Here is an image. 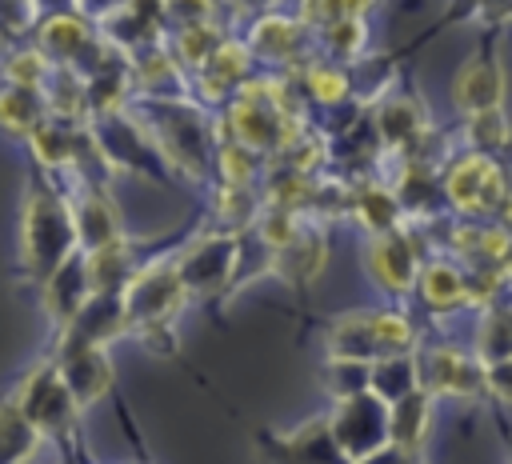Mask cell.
<instances>
[{
  "label": "cell",
  "mask_w": 512,
  "mask_h": 464,
  "mask_svg": "<svg viewBox=\"0 0 512 464\" xmlns=\"http://www.w3.org/2000/svg\"><path fill=\"white\" fill-rule=\"evenodd\" d=\"M368 272H372V280L380 284V288H388V292H408L416 280H420V264H416V248H412V240L408 236H400L396 228L392 232H380V236H372V244H368Z\"/></svg>",
  "instance_id": "obj_11"
},
{
  "label": "cell",
  "mask_w": 512,
  "mask_h": 464,
  "mask_svg": "<svg viewBox=\"0 0 512 464\" xmlns=\"http://www.w3.org/2000/svg\"><path fill=\"white\" fill-rule=\"evenodd\" d=\"M420 292H424L428 308H436V312H452V308H460V304L472 300L468 276L456 264H444V260L420 268Z\"/></svg>",
  "instance_id": "obj_19"
},
{
  "label": "cell",
  "mask_w": 512,
  "mask_h": 464,
  "mask_svg": "<svg viewBox=\"0 0 512 464\" xmlns=\"http://www.w3.org/2000/svg\"><path fill=\"white\" fill-rule=\"evenodd\" d=\"M40 436H44V432L20 412L16 400L0 404V464H24V460L36 452Z\"/></svg>",
  "instance_id": "obj_22"
},
{
  "label": "cell",
  "mask_w": 512,
  "mask_h": 464,
  "mask_svg": "<svg viewBox=\"0 0 512 464\" xmlns=\"http://www.w3.org/2000/svg\"><path fill=\"white\" fill-rule=\"evenodd\" d=\"M356 464H412V452L388 440L384 448H376L372 456H364V460H356Z\"/></svg>",
  "instance_id": "obj_34"
},
{
  "label": "cell",
  "mask_w": 512,
  "mask_h": 464,
  "mask_svg": "<svg viewBox=\"0 0 512 464\" xmlns=\"http://www.w3.org/2000/svg\"><path fill=\"white\" fill-rule=\"evenodd\" d=\"M372 124H376L380 144H384V148H396V152L412 148V144L428 132V116H424L420 100H416V96H404V92L384 96V100L376 104Z\"/></svg>",
  "instance_id": "obj_13"
},
{
  "label": "cell",
  "mask_w": 512,
  "mask_h": 464,
  "mask_svg": "<svg viewBox=\"0 0 512 464\" xmlns=\"http://www.w3.org/2000/svg\"><path fill=\"white\" fill-rule=\"evenodd\" d=\"M220 0H164V20L168 28H192V24H216Z\"/></svg>",
  "instance_id": "obj_31"
},
{
  "label": "cell",
  "mask_w": 512,
  "mask_h": 464,
  "mask_svg": "<svg viewBox=\"0 0 512 464\" xmlns=\"http://www.w3.org/2000/svg\"><path fill=\"white\" fill-rule=\"evenodd\" d=\"M236 256H240L236 236H204V240H196V244L176 260L188 296H192V292L224 288L228 276L236 272Z\"/></svg>",
  "instance_id": "obj_9"
},
{
  "label": "cell",
  "mask_w": 512,
  "mask_h": 464,
  "mask_svg": "<svg viewBox=\"0 0 512 464\" xmlns=\"http://www.w3.org/2000/svg\"><path fill=\"white\" fill-rule=\"evenodd\" d=\"M444 192L452 200L456 212L464 216H488L496 208L508 204V184H504V172L496 168V160H488L484 152H468L460 156L448 176H444Z\"/></svg>",
  "instance_id": "obj_4"
},
{
  "label": "cell",
  "mask_w": 512,
  "mask_h": 464,
  "mask_svg": "<svg viewBox=\"0 0 512 464\" xmlns=\"http://www.w3.org/2000/svg\"><path fill=\"white\" fill-rule=\"evenodd\" d=\"M48 100L40 88H20V84H0V124L8 132L32 136V128H40L48 120Z\"/></svg>",
  "instance_id": "obj_18"
},
{
  "label": "cell",
  "mask_w": 512,
  "mask_h": 464,
  "mask_svg": "<svg viewBox=\"0 0 512 464\" xmlns=\"http://www.w3.org/2000/svg\"><path fill=\"white\" fill-rule=\"evenodd\" d=\"M40 0H0V44L12 48L40 28Z\"/></svg>",
  "instance_id": "obj_29"
},
{
  "label": "cell",
  "mask_w": 512,
  "mask_h": 464,
  "mask_svg": "<svg viewBox=\"0 0 512 464\" xmlns=\"http://www.w3.org/2000/svg\"><path fill=\"white\" fill-rule=\"evenodd\" d=\"M420 384L432 396H480L488 392V368L456 348H428L420 356Z\"/></svg>",
  "instance_id": "obj_8"
},
{
  "label": "cell",
  "mask_w": 512,
  "mask_h": 464,
  "mask_svg": "<svg viewBox=\"0 0 512 464\" xmlns=\"http://www.w3.org/2000/svg\"><path fill=\"white\" fill-rule=\"evenodd\" d=\"M316 44H320L324 56L336 60V64L360 60L364 48H368V24H364V16H344V20L328 24L324 32H316Z\"/></svg>",
  "instance_id": "obj_28"
},
{
  "label": "cell",
  "mask_w": 512,
  "mask_h": 464,
  "mask_svg": "<svg viewBox=\"0 0 512 464\" xmlns=\"http://www.w3.org/2000/svg\"><path fill=\"white\" fill-rule=\"evenodd\" d=\"M488 392L500 396L504 404H512V360L488 364Z\"/></svg>",
  "instance_id": "obj_33"
},
{
  "label": "cell",
  "mask_w": 512,
  "mask_h": 464,
  "mask_svg": "<svg viewBox=\"0 0 512 464\" xmlns=\"http://www.w3.org/2000/svg\"><path fill=\"white\" fill-rule=\"evenodd\" d=\"M236 12H248V16H260V12H272L280 0H232Z\"/></svg>",
  "instance_id": "obj_35"
},
{
  "label": "cell",
  "mask_w": 512,
  "mask_h": 464,
  "mask_svg": "<svg viewBox=\"0 0 512 464\" xmlns=\"http://www.w3.org/2000/svg\"><path fill=\"white\" fill-rule=\"evenodd\" d=\"M120 300H124L128 328L172 324V316H176L180 304L188 300L180 264H176V260H160V264H148V268L132 272L128 284L120 288Z\"/></svg>",
  "instance_id": "obj_2"
},
{
  "label": "cell",
  "mask_w": 512,
  "mask_h": 464,
  "mask_svg": "<svg viewBox=\"0 0 512 464\" xmlns=\"http://www.w3.org/2000/svg\"><path fill=\"white\" fill-rule=\"evenodd\" d=\"M352 212L360 216V224L368 232H392L400 224V196L384 184H364L356 196H352Z\"/></svg>",
  "instance_id": "obj_27"
},
{
  "label": "cell",
  "mask_w": 512,
  "mask_h": 464,
  "mask_svg": "<svg viewBox=\"0 0 512 464\" xmlns=\"http://www.w3.org/2000/svg\"><path fill=\"white\" fill-rule=\"evenodd\" d=\"M72 212H76V232H80L84 252H96V248H108V244L120 240V220H116V212L108 208V200L100 192L84 188L80 200L72 204Z\"/></svg>",
  "instance_id": "obj_15"
},
{
  "label": "cell",
  "mask_w": 512,
  "mask_h": 464,
  "mask_svg": "<svg viewBox=\"0 0 512 464\" xmlns=\"http://www.w3.org/2000/svg\"><path fill=\"white\" fill-rule=\"evenodd\" d=\"M308 36L312 28L300 20V16H280V12H260L252 24H248V36L244 44L252 48V56L260 64H272V68H304L308 60Z\"/></svg>",
  "instance_id": "obj_6"
},
{
  "label": "cell",
  "mask_w": 512,
  "mask_h": 464,
  "mask_svg": "<svg viewBox=\"0 0 512 464\" xmlns=\"http://www.w3.org/2000/svg\"><path fill=\"white\" fill-rule=\"evenodd\" d=\"M280 464H344V452L332 440L328 420H312L300 432L280 440Z\"/></svg>",
  "instance_id": "obj_16"
},
{
  "label": "cell",
  "mask_w": 512,
  "mask_h": 464,
  "mask_svg": "<svg viewBox=\"0 0 512 464\" xmlns=\"http://www.w3.org/2000/svg\"><path fill=\"white\" fill-rule=\"evenodd\" d=\"M368 388H372L380 400L396 404V400H404L408 392L424 388V384H420V364L412 360V352H404V356H384V360L372 364V384H368Z\"/></svg>",
  "instance_id": "obj_24"
},
{
  "label": "cell",
  "mask_w": 512,
  "mask_h": 464,
  "mask_svg": "<svg viewBox=\"0 0 512 464\" xmlns=\"http://www.w3.org/2000/svg\"><path fill=\"white\" fill-rule=\"evenodd\" d=\"M328 352H332V360H364V364L384 360L376 312H352V316L336 320V328L328 336Z\"/></svg>",
  "instance_id": "obj_14"
},
{
  "label": "cell",
  "mask_w": 512,
  "mask_h": 464,
  "mask_svg": "<svg viewBox=\"0 0 512 464\" xmlns=\"http://www.w3.org/2000/svg\"><path fill=\"white\" fill-rule=\"evenodd\" d=\"M504 68L500 60L492 56H472L460 64L456 80H452V104L464 112V116H476V112H492L504 104Z\"/></svg>",
  "instance_id": "obj_10"
},
{
  "label": "cell",
  "mask_w": 512,
  "mask_h": 464,
  "mask_svg": "<svg viewBox=\"0 0 512 464\" xmlns=\"http://www.w3.org/2000/svg\"><path fill=\"white\" fill-rule=\"evenodd\" d=\"M252 68H256L252 48H248L240 36H228V40L212 52V60L192 76L196 100H204V104H228V100L252 80Z\"/></svg>",
  "instance_id": "obj_7"
},
{
  "label": "cell",
  "mask_w": 512,
  "mask_h": 464,
  "mask_svg": "<svg viewBox=\"0 0 512 464\" xmlns=\"http://www.w3.org/2000/svg\"><path fill=\"white\" fill-rule=\"evenodd\" d=\"M60 376L72 388L76 404L88 408L96 396H104V388L112 384V364L104 356V344H64V360H60Z\"/></svg>",
  "instance_id": "obj_12"
},
{
  "label": "cell",
  "mask_w": 512,
  "mask_h": 464,
  "mask_svg": "<svg viewBox=\"0 0 512 464\" xmlns=\"http://www.w3.org/2000/svg\"><path fill=\"white\" fill-rule=\"evenodd\" d=\"M300 84H304V92L316 100V104H344L348 100V92H352V76H348V68L344 64H336V60H308L304 68H300Z\"/></svg>",
  "instance_id": "obj_26"
},
{
  "label": "cell",
  "mask_w": 512,
  "mask_h": 464,
  "mask_svg": "<svg viewBox=\"0 0 512 464\" xmlns=\"http://www.w3.org/2000/svg\"><path fill=\"white\" fill-rule=\"evenodd\" d=\"M372 4H376V0H356V8H360V12H368Z\"/></svg>",
  "instance_id": "obj_36"
},
{
  "label": "cell",
  "mask_w": 512,
  "mask_h": 464,
  "mask_svg": "<svg viewBox=\"0 0 512 464\" xmlns=\"http://www.w3.org/2000/svg\"><path fill=\"white\" fill-rule=\"evenodd\" d=\"M320 264H324V236H320L308 220H304L300 232H296L284 248H276V256H272V268L284 272V280H312V276L320 272Z\"/></svg>",
  "instance_id": "obj_17"
},
{
  "label": "cell",
  "mask_w": 512,
  "mask_h": 464,
  "mask_svg": "<svg viewBox=\"0 0 512 464\" xmlns=\"http://www.w3.org/2000/svg\"><path fill=\"white\" fill-rule=\"evenodd\" d=\"M24 264L32 272L36 284H48L68 260H72V248L80 244V232H76V212L64 196H56L52 188H32L28 200H24Z\"/></svg>",
  "instance_id": "obj_1"
},
{
  "label": "cell",
  "mask_w": 512,
  "mask_h": 464,
  "mask_svg": "<svg viewBox=\"0 0 512 464\" xmlns=\"http://www.w3.org/2000/svg\"><path fill=\"white\" fill-rule=\"evenodd\" d=\"M52 68H56V64L44 56V48H40L36 40H32V44H12V48L4 52V60H0V80H4V84H20V88H40V92H44Z\"/></svg>",
  "instance_id": "obj_23"
},
{
  "label": "cell",
  "mask_w": 512,
  "mask_h": 464,
  "mask_svg": "<svg viewBox=\"0 0 512 464\" xmlns=\"http://www.w3.org/2000/svg\"><path fill=\"white\" fill-rule=\"evenodd\" d=\"M428 400H432V392L428 388H416V392H408L404 400L392 404V444H400L408 452L420 448V440L428 432V416H432V404Z\"/></svg>",
  "instance_id": "obj_25"
},
{
  "label": "cell",
  "mask_w": 512,
  "mask_h": 464,
  "mask_svg": "<svg viewBox=\"0 0 512 464\" xmlns=\"http://www.w3.org/2000/svg\"><path fill=\"white\" fill-rule=\"evenodd\" d=\"M476 360L488 368V364H500V360H512V308L508 304H488L480 324H476Z\"/></svg>",
  "instance_id": "obj_21"
},
{
  "label": "cell",
  "mask_w": 512,
  "mask_h": 464,
  "mask_svg": "<svg viewBox=\"0 0 512 464\" xmlns=\"http://www.w3.org/2000/svg\"><path fill=\"white\" fill-rule=\"evenodd\" d=\"M328 428H332V440L344 452V460L356 464L392 440V404L380 400L372 388L344 396L336 404V412L328 416Z\"/></svg>",
  "instance_id": "obj_3"
},
{
  "label": "cell",
  "mask_w": 512,
  "mask_h": 464,
  "mask_svg": "<svg viewBox=\"0 0 512 464\" xmlns=\"http://www.w3.org/2000/svg\"><path fill=\"white\" fill-rule=\"evenodd\" d=\"M468 140H472L476 152L504 148V144H508V120H504V112L492 108V112H476V116H468Z\"/></svg>",
  "instance_id": "obj_30"
},
{
  "label": "cell",
  "mask_w": 512,
  "mask_h": 464,
  "mask_svg": "<svg viewBox=\"0 0 512 464\" xmlns=\"http://www.w3.org/2000/svg\"><path fill=\"white\" fill-rule=\"evenodd\" d=\"M296 16H300L312 32H324L328 24H336V20H344V16H364V12L356 8V0H300Z\"/></svg>",
  "instance_id": "obj_32"
},
{
  "label": "cell",
  "mask_w": 512,
  "mask_h": 464,
  "mask_svg": "<svg viewBox=\"0 0 512 464\" xmlns=\"http://www.w3.org/2000/svg\"><path fill=\"white\" fill-rule=\"evenodd\" d=\"M224 40H228V32H224L220 20H216V24H192V28L168 32V48L176 52V60H180L192 76L212 60V52H216Z\"/></svg>",
  "instance_id": "obj_20"
},
{
  "label": "cell",
  "mask_w": 512,
  "mask_h": 464,
  "mask_svg": "<svg viewBox=\"0 0 512 464\" xmlns=\"http://www.w3.org/2000/svg\"><path fill=\"white\" fill-rule=\"evenodd\" d=\"M16 404H20V412L44 432V436H60L68 424H72V416H76V396H72V388L64 384V376H60V368H52V364H40V368H32L28 376H24V384H20V392H16Z\"/></svg>",
  "instance_id": "obj_5"
}]
</instances>
